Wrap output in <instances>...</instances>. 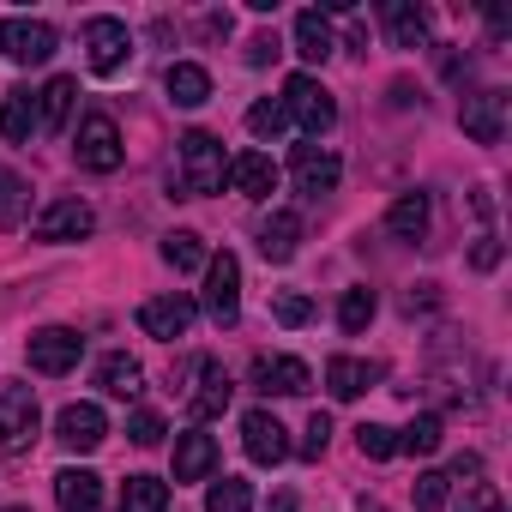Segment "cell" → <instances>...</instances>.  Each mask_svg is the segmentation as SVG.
<instances>
[{
	"instance_id": "1",
	"label": "cell",
	"mask_w": 512,
	"mask_h": 512,
	"mask_svg": "<svg viewBox=\"0 0 512 512\" xmlns=\"http://www.w3.org/2000/svg\"><path fill=\"white\" fill-rule=\"evenodd\" d=\"M223 175H229V157H223V145H217L205 127L181 133V169H175V187H181V199H205V193H217V187H223Z\"/></svg>"
},
{
	"instance_id": "2",
	"label": "cell",
	"mask_w": 512,
	"mask_h": 512,
	"mask_svg": "<svg viewBox=\"0 0 512 512\" xmlns=\"http://www.w3.org/2000/svg\"><path fill=\"white\" fill-rule=\"evenodd\" d=\"M284 121H296L308 139H320V133H332L338 127V103H332V91L314 79V73H296L290 85H284Z\"/></svg>"
},
{
	"instance_id": "3",
	"label": "cell",
	"mask_w": 512,
	"mask_h": 512,
	"mask_svg": "<svg viewBox=\"0 0 512 512\" xmlns=\"http://www.w3.org/2000/svg\"><path fill=\"white\" fill-rule=\"evenodd\" d=\"M37 392L31 386H0V458H19L37 446Z\"/></svg>"
},
{
	"instance_id": "4",
	"label": "cell",
	"mask_w": 512,
	"mask_h": 512,
	"mask_svg": "<svg viewBox=\"0 0 512 512\" xmlns=\"http://www.w3.org/2000/svg\"><path fill=\"white\" fill-rule=\"evenodd\" d=\"M73 157H79V169H91V175H115L121 169V127H115V115H103V109H91L85 121H79V145H73Z\"/></svg>"
},
{
	"instance_id": "5",
	"label": "cell",
	"mask_w": 512,
	"mask_h": 512,
	"mask_svg": "<svg viewBox=\"0 0 512 512\" xmlns=\"http://www.w3.org/2000/svg\"><path fill=\"white\" fill-rule=\"evenodd\" d=\"M205 308H211L217 326H235L241 320V260H235L229 247L205 260Z\"/></svg>"
},
{
	"instance_id": "6",
	"label": "cell",
	"mask_w": 512,
	"mask_h": 512,
	"mask_svg": "<svg viewBox=\"0 0 512 512\" xmlns=\"http://www.w3.org/2000/svg\"><path fill=\"white\" fill-rule=\"evenodd\" d=\"M25 356H31V368L37 374H73L79 368V356H85V338L73 332V326H43V332H31V344H25Z\"/></svg>"
},
{
	"instance_id": "7",
	"label": "cell",
	"mask_w": 512,
	"mask_h": 512,
	"mask_svg": "<svg viewBox=\"0 0 512 512\" xmlns=\"http://www.w3.org/2000/svg\"><path fill=\"white\" fill-rule=\"evenodd\" d=\"M0 55L19 67H43L55 55V25L43 19H0Z\"/></svg>"
},
{
	"instance_id": "8",
	"label": "cell",
	"mask_w": 512,
	"mask_h": 512,
	"mask_svg": "<svg viewBox=\"0 0 512 512\" xmlns=\"http://www.w3.org/2000/svg\"><path fill=\"white\" fill-rule=\"evenodd\" d=\"M85 49H91V73H121L133 55V31L121 19H85Z\"/></svg>"
},
{
	"instance_id": "9",
	"label": "cell",
	"mask_w": 512,
	"mask_h": 512,
	"mask_svg": "<svg viewBox=\"0 0 512 512\" xmlns=\"http://www.w3.org/2000/svg\"><path fill=\"white\" fill-rule=\"evenodd\" d=\"M193 320H199V308H193V296H151L145 308H139V326H145V338H163V344H175V338H187L193 332Z\"/></svg>"
},
{
	"instance_id": "10",
	"label": "cell",
	"mask_w": 512,
	"mask_h": 512,
	"mask_svg": "<svg viewBox=\"0 0 512 512\" xmlns=\"http://www.w3.org/2000/svg\"><path fill=\"white\" fill-rule=\"evenodd\" d=\"M241 446H247L253 464H284L290 458V428L272 410H247L241 416Z\"/></svg>"
},
{
	"instance_id": "11",
	"label": "cell",
	"mask_w": 512,
	"mask_h": 512,
	"mask_svg": "<svg viewBox=\"0 0 512 512\" xmlns=\"http://www.w3.org/2000/svg\"><path fill=\"white\" fill-rule=\"evenodd\" d=\"M506 91H476V97H464V109H458V121H464V133L476 139V145H500L506 139Z\"/></svg>"
},
{
	"instance_id": "12",
	"label": "cell",
	"mask_w": 512,
	"mask_h": 512,
	"mask_svg": "<svg viewBox=\"0 0 512 512\" xmlns=\"http://www.w3.org/2000/svg\"><path fill=\"white\" fill-rule=\"evenodd\" d=\"M193 374H199V386L187 392L193 416H199V422L223 416V410H229V398H235V380H229V368H223L217 356H199V362H193Z\"/></svg>"
},
{
	"instance_id": "13",
	"label": "cell",
	"mask_w": 512,
	"mask_h": 512,
	"mask_svg": "<svg viewBox=\"0 0 512 512\" xmlns=\"http://www.w3.org/2000/svg\"><path fill=\"white\" fill-rule=\"evenodd\" d=\"M55 440H61L67 452H97V446L109 440V416H103L97 404H67V410L55 416Z\"/></svg>"
},
{
	"instance_id": "14",
	"label": "cell",
	"mask_w": 512,
	"mask_h": 512,
	"mask_svg": "<svg viewBox=\"0 0 512 512\" xmlns=\"http://www.w3.org/2000/svg\"><path fill=\"white\" fill-rule=\"evenodd\" d=\"M253 386H260L266 398H302L314 386V374L296 356H260V362H253Z\"/></svg>"
},
{
	"instance_id": "15",
	"label": "cell",
	"mask_w": 512,
	"mask_h": 512,
	"mask_svg": "<svg viewBox=\"0 0 512 512\" xmlns=\"http://www.w3.org/2000/svg\"><path fill=\"white\" fill-rule=\"evenodd\" d=\"M97 229V211L85 199H55L43 217H37V241H85Z\"/></svg>"
},
{
	"instance_id": "16",
	"label": "cell",
	"mask_w": 512,
	"mask_h": 512,
	"mask_svg": "<svg viewBox=\"0 0 512 512\" xmlns=\"http://www.w3.org/2000/svg\"><path fill=\"white\" fill-rule=\"evenodd\" d=\"M290 175H296V187H302L308 199H320V193H332V187H338L344 163H338L326 145H296V163H290Z\"/></svg>"
},
{
	"instance_id": "17",
	"label": "cell",
	"mask_w": 512,
	"mask_h": 512,
	"mask_svg": "<svg viewBox=\"0 0 512 512\" xmlns=\"http://www.w3.org/2000/svg\"><path fill=\"white\" fill-rule=\"evenodd\" d=\"M229 187H235L241 199H272V193H278V163H272L266 151H241V157L229 163Z\"/></svg>"
},
{
	"instance_id": "18",
	"label": "cell",
	"mask_w": 512,
	"mask_h": 512,
	"mask_svg": "<svg viewBox=\"0 0 512 512\" xmlns=\"http://www.w3.org/2000/svg\"><path fill=\"white\" fill-rule=\"evenodd\" d=\"M211 470H217V440L205 428L175 434V482H205Z\"/></svg>"
},
{
	"instance_id": "19",
	"label": "cell",
	"mask_w": 512,
	"mask_h": 512,
	"mask_svg": "<svg viewBox=\"0 0 512 512\" xmlns=\"http://www.w3.org/2000/svg\"><path fill=\"white\" fill-rule=\"evenodd\" d=\"M296 247H302V217L296 211H272L260 223V253L272 266H284V260H296Z\"/></svg>"
},
{
	"instance_id": "20",
	"label": "cell",
	"mask_w": 512,
	"mask_h": 512,
	"mask_svg": "<svg viewBox=\"0 0 512 512\" xmlns=\"http://www.w3.org/2000/svg\"><path fill=\"white\" fill-rule=\"evenodd\" d=\"M374 380H380V368L362 362V356H332V362H326V392H332V398H362Z\"/></svg>"
},
{
	"instance_id": "21",
	"label": "cell",
	"mask_w": 512,
	"mask_h": 512,
	"mask_svg": "<svg viewBox=\"0 0 512 512\" xmlns=\"http://www.w3.org/2000/svg\"><path fill=\"white\" fill-rule=\"evenodd\" d=\"M380 19H386V31H392L398 49H428V13L422 7H410V0H386Z\"/></svg>"
},
{
	"instance_id": "22",
	"label": "cell",
	"mask_w": 512,
	"mask_h": 512,
	"mask_svg": "<svg viewBox=\"0 0 512 512\" xmlns=\"http://www.w3.org/2000/svg\"><path fill=\"white\" fill-rule=\"evenodd\" d=\"M163 91H169V103H175V109H199V103L211 97V73H205V67H193V61H175V67L163 73Z\"/></svg>"
},
{
	"instance_id": "23",
	"label": "cell",
	"mask_w": 512,
	"mask_h": 512,
	"mask_svg": "<svg viewBox=\"0 0 512 512\" xmlns=\"http://www.w3.org/2000/svg\"><path fill=\"white\" fill-rule=\"evenodd\" d=\"M386 235L392 241H422L428 235V193H398L386 211Z\"/></svg>"
},
{
	"instance_id": "24",
	"label": "cell",
	"mask_w": 512,
	"mask_h": 512,
	"mask_svg": "<svg viewBox=\"0 0 512 512\" xmlns=\"http://www.w3.org/2000/svg\"><path fill=\"white\" fill-rule=\"evenodd\" d=\"M97 386H103L109 398H139V392H145V368H139L127 350H115V356L97 362Z\"/></svg>"
},
{
	"instance_id": "25",
	"label": "cell",
	"mask_w": 512,
	"mask_h": 512,
	"mask_svg": "<svg viewBox=\"0 0 512 512\" xmlns=\"http://www.w3.org/2000/svg\"><path fill=\"white\" fill-rule=\"evenodd\" d=\"M332 49H338V43H332V25H326V13H320V7L296 13V55L320 67V61H332Z\"/></svg>"
},
{
	"instance_id": "26",
	"label": "cell",
	"mask_w": 512,
	"mask_h": 512,
	"mask_svg": "<svg viewBox=\"0 0 512 512\" xmlns=\"http://www.w3.org/2000/svg\"><path fill=\"white\" fill-rule=\"evenodd\" d=\"M31 133H37V97L31 91H7V97H0V139L25 145Z\"/></svg>"
},
{
	"instance_id": "27",
	"label": "cell",
	"mask_w": 512,
	"mask_h": 512,
	"mask_svg": "<svg viewBox=\"0 0 512 512\" xmlns=\"http://www.w3.org/2000/svg\"><path fill=\"white\" fill-rule=\"evenodd\" d=\"M55 500H61V512H97L103 482H97L91 470H61V476H55Z\"/></svg>"
},
{
	"instance_id": "28",
	"label": "cell",
	"mask_w": 512,
	"mask_h": 512,
	"mask_svg": "<svg viewBox=\"0 0 512 512\" xmlns=\"http://www.w3.org/2000/svg\"><path fill=\"white\" fill-rule=\"evenodd\" d=\"M73 97H79V85H73V79H49V85H43V97H37V127H43V133H61V127H67V115H73Z\"/></svg>"
},
{
	"instance_id": "29",
	"label": "cell",
	"mask_w": 512,
	"mask_h": 512,
	"mask_svg": "<svg viewBox=\"0 0 512 512\" xmlns=\"http://www.w3.org/2000/svg\"><path fill=\"white\" fill-rule=\"evenodd\" d=\"M121 512H169V482H157V476H127V482H121Z\"/></svg>"
},
{
	"instance_id": "30",
	"label": "cell",
	"mask_w": 512,
	"mask_h": 512,
	"mask_svg": "<svg viewBox=\"0 0 512 512\" xmlns=\"http://www.w3.org/2000/svg\"><path fill=\"white\" fill-rule=\"evenodd\" d=\"M163 260H169L175 272H199V266H205V241H199L193 229H175V235H163Z\"/></svg>"
},
{
	"instance_id": "31",
	"label": "cell",
	"mask_w": 512,
	"mask_h": 512,
	"mask_svg": "<svg viewBox=\"0 0 512 512\" xmlns=\"http://www.w3.org/2000/svg\"><path fill=\"white\" fill-rule=\"evenodd\" d=\"M205 512H253V482H241V476H223V482H211V494H205Z\"/></svg>"
},
{
	"instance_id": "32",
	"label": "cell",
	"mask_w": 512,
	"mask_h": 512,
	"mask_svg": "<svg viewBox=\"0 0 512 512\" xmlns=\"http://www.w3.org/2000/svg\"><path fill=\"white\" fill-rule=\"evenodd\" d=\"M440 440H446L440 416H416V422L398 434V452H416V458H428V452H440Z\"/></svg>"
},
{
	"instance_id": "33",
	"label": "cell",
	"mask_w": 512,
	"mask_h": 512,
	"mask_svg": "<svg viewBox=\"0 0 512 512\" xmlns=\"http://www.w3.org/2000/svg\"><path fill=\"white\" fill-rule=\"evenodd\" d=\"M25 205H31V187H25L13 169H0V229H19Z\"/></svg>"
},
{
	"instance_id": "34",
	"label": "cell",
	"mask_w": 512,
	"mask_h": 512,
	"mask_svg": "<svg viewBox=\"0 0 512 512\" xmlns=\"http://www.w3.org/2000/svg\"><path fill=\"white\" fill-rule=\"evenodd\" d=\"M374 290H344V302H338V326L356 338V332H368V320H374Z\"/></svg>"
},
{
	"instance_id": "35",
	"label": "cell",
	"mask_w": 512,
	"mask_h": 512,
	"mask_svg": "<svg viewBox=\"0 0 512 512\" xmlns=\"http://www.w3.org/2000/svg\"><path fill=\"white\" fill-rule=\"evenodd\" d=\"M247 133H253V139H278V133H284V103H272V97L253 103V109H247Z\"/></svg>"
},
{
	"instance_id": "36",
	"label": "cell",
	"mask_w": 512,
	"mask_h": 512,
	"mask_svg": "<svg viewBox=\"0 0 512 512\" xmlns=\"http://www.w3.org/2000/svg\"><path fill=\"white\" fill-rule=\"evenodd\" d=\"M356 452H362V458H392V452H398V434L380 428V422H362V428H356Z\"/></svg>"
},
{
	"instance_id": "37",
	"label": "cell",
	"mask_w": 512,
	"mask_h": 512,
	"mask_svg": "<svg viewBox=\"0 0 512 512\" xmlns=\"http://www.w3.org/2000/svg\"><path fill=\"white\" fill-rule=\"evenodd\" d=\"M272 314H278V326H290V332H296V326H308V320H314V302H308L302 290H284V296L272 302Z\"/></svg>"
},
{
	"instance_id": "38",
	"label": "cell",
	"mask_w": 512,
	"mask_h": 512,
	"mask_svg": "<svg viewBox=\"0 0 512 512\" xmlns=\"http://www.w3.org/2000/svg\"><path fill=\"white\" fill-rule=\"evenodd\" d=\"M446 482H452L446 470H422L416 476V512H440L446 506Z\"/></svg>"
},
{
	"instance_id": "39",
	"label": "cell",
	"mask_w": 512,
	"mask_h": 512,
	"mask_svg": "<svg viewBox=\"0 0 512 512\" xmlns=\"http://www.w3.org/2000/svg\"><path fill=\"white\" fill-rule=\"evenodd\" d=\"M163 434H169V428H163V416H157V410H139V416L127 422V440H133V446H157Z\"/></svg>"
},
{
	"instance_id": "40",
	"label": "cell",
	"mask_w": 512,
	"mask_h": 512,
	"mask_svg": "<svg viewBox=\"0 0 512 512\" xmlns=\"http://www.w3.org/2000/svg\"><path fill=\"white\" fill-rule=\"evenodd\" d=\"M326 440H332V416H326V410H314V416H308V428H302V458H320V452H326Z\"/></svg>"
},
{
	"instance_id": "41",
	"label": "cell",
	"mask_w": 512,
	"mask_h": 512,
	"mask_svg": "<svg viewBox=\"0 0 512 512\" xmlns=\"http://www.w3.org/2000/svg\"><path fill=\"white\" fill-rule=\"evenodd\" d=\"M464 512H506V506H500V488H494V482H470V488H464Z\"/></svg>"
},
{
	"instance_id": "42",
	"label": "cell",
	"mask_w": 512,
	"mask_h": 512,
	"mask_svg": "<svg viewBox=\"0 0 512 512\" xmlns=\"http://www.w3.org/2000/svg\"><path fill=\"white\" fill-rule=\"evenodd\" d=\"M278 55H284V49H278V37H272V31H260V37L247 43V67H266V61H278Z\"/></svg>"
},
{
	"instance_id": "43",
	"label": "cell",
	"mask_w": 512,
	"mask_h": 512,
	"mask_svg": "<svg viewBox=\"0 0 512 512\" xmlns=\"http://www.w3.org/2000/svg\"><path fill=\"white\" fill-rule=\"evenodd\" d=\"M470 266H476V272H494V266H500V241H494V235H476Z\"/></svg>"
},
{
	"instance_id": "44",
	"label": "cell",
	"mask_w": 512,
	"mask_h": 512,
	"mask_svg": "<svg viewBox=\"0 0 512 512\" xmlns=\"http://www.w3.org/2000/svg\"><path fill=\"white\" fill-rule=\"evenodd\" d=\"M452 476H458V482H464V476L476 482V476H482V458H476V452H458V458H452Z\"/></svg>"
},
{
	"instance_id": "45",
	"label": "cell",
	"mask_w": 512,
	"mask_h": 512,
	"mask_svg": "<svg viewBox=\"0 0 512 512\" xmlns=\"http://www.w3.org/2000/svg\"><path fill=\"white\" fill-rule=\"evenodd\" d=\"M266 512H296V500H290V494H278V500H272Z\"/></svg>"
},
{
	"instance_id": "46",
	"label": "cell",
	"mask_w": 512,
	"mask_h": 512,
	"mask_svg": "<svg viewBox=\"0 0 512 512\" xmlns=\"http://www.w3.org/2000/svg\"><path fill=\"white\" fill-rule=\"evenodd\" d=\"M356 512H392V506H380V500H368V494H362V506H356Z\"/></svg>"
},
{
	"instance_id": "47",
	"label": "cell",
	"mask_w": 512,
	"mask_h": 512,
	"mask_svg": "<svg viewBox=\"0 0 512 512\" xmlns=\"http://www.w3.org/2000/svg\"><path fill=\"white\" fill-rule=\"evenodd\" d=\"M0 512H31V506H0Z\"/></svg>"
}]
</instances>
